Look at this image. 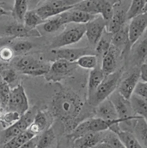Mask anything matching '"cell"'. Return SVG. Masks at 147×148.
<instances>
[{"label":"cell","mask_w":147,"mask_h":148,"mask_svg":"<svg viewBox=\"0 0 147 148\" xmlns=\"http://www.w3.org/2000/svg\"><path fill=\"white\" fill-rule=\"evenodd\" d=\"M54 114L65 123H71L80 114L82 103L79 97L68 91L57 94L52 103Z\"/></svg>","instance_id":"1"},{"label":"cell","mask_w":147,"mask_h":148,"mask_svg":"<svg viewBox=\"0 0 147 148\" xmlns=\"http://www.w3.org/2000/svg\"><path fill=\"white\" fill-rule=\"evenodd\" d=\"M108 98L113 103L118 118L122 121L120 124H124L129 126H132V124L134 125L135 119L138 116L134 113L129 100L125 98L116 90L109 96Z\"/></svg>","instance_id":"2"},{"label":"cell","mask_w":147,"mask_h":148,"mask_svg":"<svg viewBox=\"0 0 147 148\" xmlns=\"http://www.w3.org/2000/svg\"><path fill=\"white\" fill-rule=\"evenodd\" d=\"M120 77L121 73L119 71H114L105 76L92 97L89 98V102L94 106H97L103 100L108 98L116 90Z\"/></svg>","instance_id":"3"},{"label":"cell","mask_w":147,"mask_h":148,"mask_svg":"<svg viewBox=\"0 0 147 148\" xmlns=\"http://www.w3.org/2000/svg\"><path fill=\"white\" fill-rule=\"evenodd\" d=\"M85 24H77L66 29L52 41L51 48H60L78 42L85 34Z\"/></svg>","instance_id":"4"},{"label":"cell","mask_w":147,"mask_h":148,"mask_svg":"<svg viewBox=\"0 0 147 148\" xmlns=\"http://www.w3.org/2000/svg\"><path fill=\"white\" fill-rule=\"evenodd\" d=\"M29 109V104L25 90L23 86L19 84L11 90L5 110L16 112L22 116Z\"/></svg>","instance_id":"5"},{"label":"cell","mask_w":147,"mask_h":148,"mask_svg":"<svg viewBox=\"0 0 147 148\" xmlns=\"http://www.w3.org/2000/svg\"><path fill=\"white\" fill-rule=\"evenodd\" d=\"M77 66L76 62H70L65 59H58L50 67L45 75L48 81H59L72 72Z\"/></svg>","instance_id":"6"},{"label":"cell","mask_w":147,"mask_h":148,"mask_svg":"<svg viewBox=\"0 0 147 148\" xmlns=\"http://www.w3.org/2000/svg\"><path fill=\"white\" fill-rule=\"evenodd\" d=\"M106 25L107 22L100 15L95 16L85 24V34L91 44H97L105 29Z\"/></svg>","instance_id":"7"},{"label":"cell","mask_w":147,"mask_h":148,"mask_svg":"<svg viewBox=\"0 0 147 148\" xmlns=\"http://www.w3.org/2000/svg\"><path fill=\"white\" fill-rule=\"evenodd\" d=\"M128 26L129 44L132 46L142 36L147 26L146 13L141 14L131 19Z\"/></svg>","instance_id":"8"},{"label":"cell","mask_w":147,"mask_h":148,"mask_svg":"<svg viewBox=\"0 0 147 148\" xmlns=\"http://www.w3.org/2000/svg\"><path fill=\"white\" fill-rule=\"evenodd\" d=\"M58 16L63 25L70 23L86 24L96 16L83 11L74 9L65 11Z\"/></svg>","instance_id":"9"},{"label":"cell","mask_w":147,"mask_h":148,"mask_svg":"<svg viewBox=\"0 0 147 148\" xmlns=\"http://www.w3.org/2000/svg\"><path fill=\"white\" fill-rule=\"evenodd\" d=\"M5 34L6 36L11 37L14 38L41 37V34L37 30L35 29H29L23 23L19 22L12 23L7 26L5 28Z\"/></svg>","instance_id":"10"},{"label":"cell","mask_w":147,"mask_h":148,"mask_svg":"<svg viewBox=\"0 0 147 148\" xmlns=\"http://www.w3.org/2000/svg\"><path fill=\"white\" fill-rule=\"evenodd\" d=\"M57 59H65L70 62H76L81 56L93 54L90 49L87 48H56L52 51Z\"/></svg>","instance_id":"11"},{"label":"cell","mask_w":147,"mask_h":148,"mask_svg":"<svg viewBox=\"0 0 147 148\" xmlns=\"http://www.w3.org/2000/svg\"><path fill=\"white\" fill-rule=\"evenodd\" d=\"M96 115V117L109 121L119 119L116 109L108 98L103 100L97 105Z\"/></svg>","instance_id":"12"},{"label":"cell","mask_w":147,"mask_h":148,"mask_svg":"<svg viewBox=\"0 0 147 148\" xmlns=\"http://www.w3.org/2000/svg\"><path fill=\"white\" fill-rule=\"evenodd\" d=\"M104 131H89L84 136L74 140V147L80 148L95 147L103 139Z\"/></svg>","instance_id":"13"},{"label":"cell","mask_w":147,"mask_h":148,"mask_svg":"<svg viewBox=\"0 0 147 148\" xmlns=\"http://www.w3.org/2000/svg\"><path fill=\"white\" fill-rule=\"evenodd\" d=\"M139 79V71H134L120 83L118 90V92L125 98L129 100Z\"/></svg>","instance_id":"14"},{"label":"cell","mask_w":147,"mask_h":148,"mask_svg":"<svg viewBox=\"0 0 147 148\" xmlns=\"http://www.w3.org/2000/svg\"><path fill=\"white\" fill-rule=\"evenodd\" d=\"M104 0H82L72 9L85 11L93 15L100 14Z\"/></svg>","instance_id":"15"},{"label":"cell","mask_w":147,"mask_h":148,"mask_svg":"<svg viewBox=\"0 0 147 148\" xmlns=\"http://www.w3.org/2000/svg\"><path fill=\"white\" fill-rule=\"evenodd\" d=\"M105 76L101 68L99 67L98 66L91 71L88 87L89 99L92 97L97 87L104 79Z\"/></svg>","instance_id":"16"},{"label":"cell","mask_w":147,"mask_h":148,"mask_svg":"<svg viewBox=\"0 0 147 148\" xmlns=\"http://www.w3.org/2000/svg\"><path fill=\"white\" fill-rule=\"evenodd\" d=\"M116 67V58L115 56L114 47L111 45L108 52L103 56L101 69L105 76L114 73Z\"/></svg>","instance_id":"17"},{"label":"cell","mask_w":147,"mask_h":148,"mask_svg":"<svg viewBox=\"0 0 147 148\" xmlns=\"http://www.w3.org/2000/svg\"><path fill=\"white\" fill-rule=\"evenodd\" d=\"M129 102L134 113L146 119L147 102L146 99L133 94L129 99Z\"/></svg>","instance_id":"18"},{"label":"cell","mask_w":147,"mask_h":148,"mask_svg":"<svg viewBox=\"0 0 147 148\" xmlns=\"http://www.w3.org/2000/svg\"><path fill=\"white\" fill-rule=\"evenodd\" d=\"M134 132L135 136L141 145H144L143 147H146L147 145V124L146 120L144 117H142L140 116L136 118L134 125Z\"/></svg>","instance_id":"19"},{"label":"cell","mask_w":147,"mask_h":148,"mask_svg":"<svg viewBox=\"0 0 147 148\" xmlns=\"http://www.w3.org/2000/svg\"><path fill=\"white\" fill-rule=\"evenodd\" d=\"M35 135L29 128L22 132L3 145L4 148H20L21 146Z\"/></svg>","instance_id":"20"},{"label":"cell","mask_w":147,"mask_h":148,"mask_svg":"<svg viewBox=\"0 0 147 148\" xmlns=\"http://www.w3.org/2000/svg\"><path fill=\"white\" fill-rule=\"evenodd\" d=\"M126 14L123 11L114 13L112 18L107 23L105 27L107 28V32L112 34L118 32L124 25L126 19Z\"/></svg>","instance_id":"21"},{"label":"cell","mask_w":147,"mask_h":148,"mask_svg":"<svg viewBox=\"0 0 147 148\" xmlns=\"http://www.w3.org/2000/svg\"><path fill=\"white\" fill-rule=\"evenodd\" d=\"M48 120L45 113L37 110L33 122L28 128L35 135L39 134L45 130L48 124Z\"/></svg>","instance_id":"22"},{"label":"cell","mask_w":147,"mask_h":148,"mask_svg":"<svg viewBox=\"0 0 147 148\" xmlns=\"http://www.w3.org/2000/svg\"><path fill=\"white\" fill-rule=\"evenodd\" d=\"M129 44L128 37V26H123L116 33L114 34L111 39V45L118 49H122Z\"/></svg>","instance_id":"23"},{"label":"cell","mask_w":147,"mask_h":148,"mask_svg":"<svg viewBox=\"0 0 147 148\" xmlns=\"http://www.w3.org/2000/svg\"><path fill=\"white\" fill-rule=\"evenodd\" d=\"M71 9H72V8L70 7L54 8L48 5L47 4H45L36 10L35 11L42 19L44 21H46V19L52 16L59 15Z\"/></svg>","instance_id":"24"},{"label":"cell","mask_w":147,"mask_h":148,"mask_svg":"<svg viewBox=\"0 0 147 148\" xmlns=\"http://www.w3.org/2000/svg\"><path fill=\"white\" fill-rule=\"evenodd\" d=\"M50 65L48 63L37 60L34 63L22 71L24 75L32 76L45 75L48 72Z\"/></svg>","instance_id":"25"},{"label":"cell","mask_w":147,"mask_h":148,"mask_svg":"<svg viewBox=\"0 0 147 148\" xmlns=\"http://www.w3.org/2000/svg\"><path fill=\"white\" fill-rule=\"evenodd\" d=\"M120 140L126 148H142L135 136L129 131L120 130L116 133Z\"/></svg>","instance_id":"26"},{"label":"cell","mask_w":147,"mask_h":148,"mask_svg":"<svg viewBox=\"0 0 147 148\" xmlns=\"http://www.w3.org/2000/svg\"><path fill=\"white\" fill-rule=\"evenodd\" d=\"M144 13H146V0H132L131 5L126 12V18L130 20Z\"/></svg>","instance_id":"27"},{"label":"cell","mask_w":147,"mask_h":148,"mask_svg":"<svg viewBox=\"0 0 147 148\" xmlns=\"http://www.w3.org/2000/svg\"><path fill=\"white\" fill-rule=\"evenodd\" d=\"M27 10V0H14L12 15L18 21V22L23 23L24 16Z\"/></svg>","instance_id":"28"},{"label":"cell","mask_w":147,"mask_h":148,"mask_svg":"<svg viewBox=\"0 0 147 148\" xmlns=\"http://www.w3.org/2000/svg\"><path fill=\"white\" fill-rule=\"evenodd\" d=\"M46 21L39 17L35 10H30L27 11L26 13L23 23L28 29H34L37 26L44 23Z\"/></svg>","instance_id":"29"},{"label":"cell","mask_w":147,"mask_h":148,"mask_svg":"<svg viewBox=\"0 0 147 148\" xmlns=\"http://www.w3.org/2000/svg\"><path fill=\"white\" fill-rule=\"evenodd\" d=\"M112 34L107 32V33L102 34L100 39L97 43L96 51L103 56L108 52L111 45V39L112 37Z\"/></svg>","instance_id":"30"},{"label":"cell","mask_w":147,"mask_h":148,"mask_svg":"<svg viewBox=\"0 0 147 148\" xmlns=\"http://www.w3.org/2000/svg\"><path fill=\"white\" fill-rule=\"evenodd\" d=\"M78 66L88 69H93L97 66L98 60L97 56L93 54H88L80 57L77 61Z\"/></svg>","instance_id":"31"},{"label":"cell","mask_w":147,"mask_h":148,"mask_svg":"<svg viewBox=\"0 0 147 148\" xmlns=\"http://www.w3.org/2000/svg\"><path fill=\"white\" fill-rule=\"evenodd\" d=\"M101 141L105 143L109 148H125L118 135L112 131L104 134Z\"/></svg>","instance_id":"32"},{"label":"cell","mask_w":147,"mask_h":148,"mask_svg":"<svg viewBox=\"0 0 147 148\" xmlns=\"http://www.w3.org/2000/svg\"><path fill=\"white\" fill-rule=\"evenodd\" d=\"M54 139V134L52 128H47L44 130V132L41 135L37 148H46L48 147L52 143Z\"/></svg>","instance_id":"33"},{"label":"cell","mask_w":147,"mask_h":148,"mask_svg":"<svg viewBox=\"0 0 147 148\" xmlns=\"http://www.w3.org/2000/svg\"><path fill=\"white\" fill-rule=\"evenodd\" d=\"M89 131V120H88L77 125L72 133L68 135V137L69 139L74 140L76 139L84 136Z\"/></svg>","instance_id":"34"},{"label":"cell","mask_w":147,"mask_h":148,"mask_svg":"<svg viewBox=\"0 0 147 148\" xmlns=\"http://www.w3.org/2000/svg\"><path fill=\"white\" fill-rule=\"evenodd\" d=\"M11 90L10 85L3 81L1 78L0 79V99L1 101L2 108L5 109L7 106Z\"/></svg>","instance_id":"35"},{"label":"cell","mask_w":147,"mask_h":148,"mask_svg":"<svg viewBox=\"0 0 147 148\" xmlns=\"http://www.w3.org/2000/svg\"><path fill=\"white\" fill-rule=\"evenodd\" d=\"M82 0H50L46 4L54 8H74Z\"/></svg>","instance_id":"36"},{"label":"cell","mask_w":147,"mask_h":148,"mask_svg":"<svg viewBox=\"0 0 147 148\" xmlns=\"http://www.w3.org/2000/svg\"><path fill=\"white\" fill-rule=\"evenodd\" d=\"M34 47V45L28 41H20L15 44L12 49L14 53L16 54H24L30 51Z\"/></svg>","instance_id":"37"},{"label":"cell","mask_w":147,"mask_h":148,"mask_svg":"<svg viewBox=\"0 0 147 148\" xmlns=\"http://www.w3.org/2000/svg\"><path fill=\"white\" fill-rule=\"evenodd\" d=\"M44 24V30L48 33H54L63 25L58 15L57 18L46 21Z\"/></svg>","instance_id":"38"},{"label":"cell","mask_w":147,"mask_h":148,"mask_svg":"<svg viewBox=\"0 0 147 148\" xmlns=\"http://www.w3.org/2000/svg\"><path fill=\"white\" fill-rule=\"evenodd\" d=\"M0 76L3 81L9 85L15 82L18 77L16 71L12 69H0Z\"/></svg>","instance_id":"39"},{"label":"cell","mask_w":147,"mask_h":148,"mask_svg":"<svg viewBox=\"0 0 147 148\" xmlns=\"http://www.w3.org/2000/svg\"><path fill=\"white\" fill-rule=\"evenodd\" d=\"M20 117V115L14 112H7L5 113L2 119L0 120L1 124L5 127H7L10 125L15 123L18 121Z\"/></svg>","instance_id":"40"},{"label":"cell","mask_w":147,"mask_h":148,"mask_svg":"<svg viewBox=\"0 0 147 148\" xmlns=\"http://www.w3.org/2000/svg\"><path fill=\"white\" fill-rule=\"evenodd\" d=\"M114 13L113 6L111 5V4L107 0H104L100 15L102 16L107 23L112 18Z\"/></svg>","instance_id":"41"},{"label":"cell","mask_w":147,"mask_h":148,"mask_svg":"<svg viewBox=\"0 0 147 148\" xmlns=\"http://www.w3.org/2000/svg\"><path fill=\"white\" fill-rule=\"evenodd\" d=\"M37 60L31 56H25L20 59L16 63L17 68L23 71L24 70L34 63Z\"/></svg>","instance_id":"42"},{"label":"cell","mask_w":147,"mask_h":148,"mask_svg":"<svg viewBox=\"0 0 147 148\" xmlns=\"http://www.w3.org/2000/svg\"><path fill=\"white\" fill-rule=\"evenodd\" d=\"M144 99L147 98V83L144 82H138L137 83L133 93Z\"/></svg>","instance_id":"43"},{"label":"cell","mask_w":147,"mask_h":148,"mask_svg":"<svg viewBox=\"0 0 147 148\" xmlns=\"http://www.w3.org/2000/svg\"><path fill=\"white\" fill-rule=\"evenodd\" d=\"M14 52L12 48L5 45L0 49V59L4 62L11 61L14 55Z\"/></svg>","instance_id":"44"},{"label":"cell","mask_w":147,"mask_h":148,"mask_svg":"<svg viewBox=\"0 0 147 148\" xmlns=\"http://www.w3.org/2000/svg\"><path fill=\"white\" fill-rule=\"evenodd\" d=\"M147 40L145 38L137 46L136 52L138 56L140 59L144 60L146 57L147 54Z\"/></svg>","instance_id":"45"},{"label":"cell","mask_w":147,"mask_h":148,"mask_svg":"<svg viewBox=\"0 0 147 148\" xmlns=\"http://www.w3.org/2000/svg\"><path fill=\"white\" fill-rule=\"evenodd\" d=\"M40 134L35 135L34 137L29 139L26 143H24L20 148H35L37 147V145L40 138Z\"/></svg>","instance_id":"46"},{"label":"cell","mask_w":147,"mask_h":148,"mask_svg":"<svg viewBox=\"0 0 147 148\" xmlns=\"http://www.w3.org/2000/svg\"><path fill=\"white\" fill-rule=\"evenodd\" d=\"M140 79L144 82H147V64L146 62L144 63L140 67Z\"/></svg>","instance_id":"47"},{"label":"cell","mask_w":147,"mask_h":148,"mask_svg":"<svg viewBox=\"0 0 147 148\" xmlns=\"http://www.w3.org/2000/svg\"><path fill=\"white\" fill-rule=\"evenodd\" d=\"M14 39L15 38L13 37L6 36L5 37H4L0 40V49L5 45H8L14 40Z\"/></svg>","instance_id":"48"},{"label":"cell","mask_w":147,"mask_h":148,"mask_svg":"<svg viewBox=\"0 0 147 148\" xmlns=\"http://www.w3.org/2000/svg\"><path fill=\"white\" fill-rule=\"evenodd\" d=\"M9 14V12L5 11L4 9L0 7V18L2 17L4 15H7Z\"/></svg>","instance_id":"49"},{"label":"cell","mask_w":147,"mask_h":148,"mask_svg":"<svg viewBox=\"0 0 147 148\" xmlns=\"http://www.w3.org/2000/svg\"><path fill=\"white\" fill-rule=\"evenodd\" d=\"M5 114V111H4V109L3 108H1L0 107V120L2 119V117H3L4 114Z\"/></svg>","instance_id":"50"},{"label":"cell","mask_w":147,"mask_h":148,"mask_svg":"<svg viewBox=\"0 0 147 148\" xmlns=\"http://www.w3.org/2000/svg\"><path fill=\"white\" fill-rule=\"evenodd\" d=\"M42 0H31V3L33 4H37L38 3H39Z\"/></svg>","instance_id":"51"},{"label":"cell","mask_w":147,"mask_h":148,"mask_svg":"<svg viewBox=\"0 0 147 148\" xmlns=\"http://www.w3.org/2000/svg\"><path fill=\"white\" fill-rule=\"evenodd\" d=\"M1 106V99H0V107Z\"/></svg>","instance_id":"52"},{"label":"cell","mask_w":147,"mask_h":148,"mask_svg":"<svg viewBox=\"0 0 147 148\" xmlns=\"http://www.w3.org/2000/svg\"><path fill=\"white\" fill-rule=\"evenodd\" d=\"M0 79H1V76H0Z\"/></svg>","instance_id":"53"}]
</instances>
